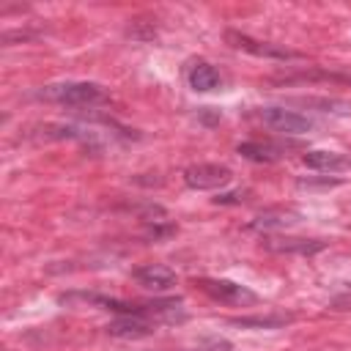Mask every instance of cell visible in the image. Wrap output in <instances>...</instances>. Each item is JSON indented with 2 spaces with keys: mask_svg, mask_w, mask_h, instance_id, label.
Segmentation results:
<instances>
[{
  "mask_svg": "<svg viewBox=\"0 0 351 351\" xmlns=\"http://www.w3.org/2000/svg\"><path fill=\"white\" fill-rule=\"evenodd\" d=\"M36 99L44 101H55L63 107H96L104 104L110 96L99 82H82V80H66V82H52L44 85L33 93Z\"/></svg>",
  "mask_w": 351,
  "mask_h": 351,
  "instance_id": "6da1fadb",
  "label": "cell"
},
{
  "mask_svg": "<svg viewBox=\"0 0 351 351\" xmlns=\"http://www.w3.org/2000/svg\"><path fill=\"white\" fill-rule=\"evenodd\" d=\"M195 285H200L203 293H208L214 302L219 304H233V307H247V304H255L258 302V293L250 291L247 285L241 282H233V280H222V277H200Z\"/></svg>",
  "mask_w": 351,
  "mask_h": 351,
  "instance_id": "7a4b0ae2",
  "label": "cell"
},
{
  "mask_svg": "<svg viewBox=\"0 0 351 351\" xmlns=\"http://www.w3.org/2000/svg\"><path fill=\"white\" fill-rule=\"evenodd\" d=\"M225 41L233 49L250 52L255 58H266V60H302V55L288 49V47H277L271 41H258V38H252L247 33H239V30H225Z\"/></svg>",
  "mask_w": 351,
  "mask_h": 351,
  "instance_id": "3957f363",
  "label": "cell"
},
{
  "mask_svg": "<svg viewBox=\"0 0 351 351\" xmlns=\"http://www.w3.org/2000/svg\"><path fill=\"white\" fill-rule=\"evenodd\" d=\"M233 181V170L217 162H200V165H189L184 170V184L189 189L197 192H208V189H222Z\"/></svg>",
  "mask_w": 351,
  "mask_h": 351,
  "instance_id": "277c9868",
  "label": "cell"
},
{
  "mask_svg": "<svg viewBox=\"0 0 351 351\" xmlns=\"http://www.w3.org/2000/svg\"><path fill=\"white\" fill-rule=\"evenodd\" d=\"M258 118L266 126H271L274 132H282V134H307L315 126L313 118H307L296 110H285V107H261Z\"/></svg>",
  "mask_w": 351,
  "mask_h": 351,
  "instance_id": "5b68a950",
  "label": "cell"
},
{
  "mask_svg": "<svg viewBox=\"0 0 351 351\" xmlns=\"http://www.w3.org/2000/svg\"><path fill=\"white\" fill-rule=\"evenodd\" d=\"M263 250L280 252V255H315L326 250L324 239H304V236H269L261 241Z\"/></svg>",
  "mask_w": 351,
  "mask_h": 351,
  "instance_id": "8992f818",
  "label": "cell"
},
{
  "mask_svg": "<svg viewBox=\"0 0 351 351\" xmlns=\"http://www.w3.org/2000/svg\"><path fill=\"white\" fill-rule=\"evenodd\" d=\"M156 326H159V324L151 321V318H140V315H118V318H112V321L104 326V332H107L110 337L137 340V337H148V335H154Z\"/></svg>",
  "mask_w": 351,
  "mask_h": 351,
  "instance_id": "52a82bcc",
  "label": "cell"
},
{
  "mask_svg": "<svg viewBox=\"0 0 351 351\" xmlns=\"http://www.w3.org/2000/svg\"><path fill=\"white\" fill-rule=\"evenodd\" d=\"M134 282L143 285V288H151V291H167L176 285V271L162 266V263H145V266H137L132 271Z\"/></svg>",
  "mask_w": 351,
  "mask_h": 351,
  "instance_id": "ba28073f",
  "label": "cell"
},
{
  "mask_svg": "<svg viewBox=\"0 0 351 351\" xmlns=\"http://www.w3.org/2000/svg\"><path fill=\"white\" fill-rule=\"evenodd\" d=\"M302 162L310 170H321V173H343V170H351V154H343V151H307L302 156Z\"/></svg>",
  "mask_w": 351,
  "mask_h": 351,
  "instance_id": "9c48e42d",
  "label": "cell"
},
{
  "mask_svg": "<svg viewBox=\"0 0 351 351\" xmlns=\"http://www.w3.org/2000/svg\"><path fill=\"white\" fill-rule=\"evenodd\" d=\"M299 219H302L299 211H291V208H266V211H261L247 225V230H282V228L296 225Z\"/></svg>",
  "mask_w": 351,
  "mask_h": 351,
  "instance_id": "30bf717a",
  "label": "cell"
},
{
  "mask_svg": "<svg viewBox=\"0 0 351 351\" xmlns=\"http://www.w3.org/2000/svg\"><path fill=\"white\" fill-rule=\"evenodd\" d=\"M186 82H189L192 90H197V93H208V90H217V88L222 85V77H219V71H217L211 63H206V60H195V63L186 69Z\"/></svg>",
  "mask_w": 351,
  "mask_h": 351,
  "instance_id": "8fae6325",
  "label": "cell"
},
{
  "mask_svg": "<svg viewBox=\"0 0 351 351\" xmlns=\"http://www.w3.org/2000/svg\"><path fill=\"white\" fill-rule=\"evenodd\" d=\"M293 315L291 313H266V315H241V318H230V326L239 329H280L285 324H291Z\"/></svg>",
  "mask_w": 351,
  "mask_h": 351,
  "instance_id": "7c38bea8",
  "label": "cell"
},
{
  "mask_svg": "<svg viewBox=\"0 0 351 351\" xmlns=\"http://www.w3.org/2000/svg\"><path fill=\"white\" fill-rule=\"evenodd\" d=\"M244 159H250V162H274V159H280L282 156V148L280 145H271V143H261V140H247V143H239V148H236Z\"/></svg>",
  "mask_w": 351,
  "mask_h": 351,
  "instance_id": "4fadbf2b",
  "label": "cell"
},
{
  "mask_svg": "<svg viewBox=\"0 0 351 351\" xmlns=\"http://www.w3.org/2000/svg\"><path fill=\"white\" fill-rule=\"evenodd\" d=\"M304 80H329V82H346L351 85V74H329V71H304V74H293V77H282V82H304Z\"/></svg>",
  "mask_w": 351,
  "mask_h": 351,
  "instance_id": "5bb4252c",
  "label": "cell"
},
{
  "mask_svg": "<svg viewBox=\"0 0 351 351\" xmlns=\"http://www.w3.org/2000/svg\"><path fill=\"white\" fill-rule=\"evenodd\" d=\"M244 195H247V192H219V195L214 197V203H217V206H230V203H241V200H244Z\"/></svg>",
  "mask_w": 351,
  "mask_h": 351,
  "instance_id": "9a60e30c",
  "label": "cell"
},
{
  "mask_svg": "<svg viewBox=\"0 0 351 351\" xmlns=\"http://www.w3.org/2000/svg\"><path fill=\"white\" fill-rule=\"evenodd\" d=\"M310 184H321V186H335V184H340L337 178H324V181H313V178H302L299 181V186H310Z\"/></svg>",
  "mask_w": 351,
  "mask_h": 351,
  "instance_id": "2e32d148",
  "label": "cell"
}]
</instances>
